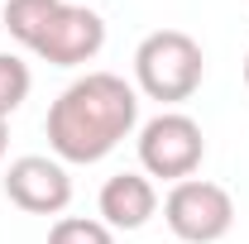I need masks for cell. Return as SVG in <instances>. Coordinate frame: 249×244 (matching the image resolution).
Instances as JSON below:
<instances>
[{"label": "cell", "mask_w": 249, "mask_h": 244, "mask_svg": "<svg viewBox=\"0 0 249 244\" xmlns=\"http://www.w3.org/2000/svg\"><path fill=\"white\" fill-rule=\"evenodd\" d=\"M139 124V91L115 72H82L48 105V149L58 163H101Z\"/></svg>", "instance_id": "1"}, {"label": "cell", "mask_w": 249, "mask_h": 244, "mask_svg": "<svg viewBox=\"0 0 249 244\" xmlns=\"http://www.w3.org/2000/svg\"><path fill=\"white\" fill-rule=\"evenodd\" d=\"M96 211L110 230H144L158 215V192L144 173H115L106 177L101 196H96Z\"/></svg>", "instance_id": "7"}, {"label": "cell", "mask_w": 249, "mask_h": 244, "mask_svg": "<svg viewBox=\"0 0 249 244\" xmlns=\"http://www.w3.org/2000/svg\"><path fill=\"white\" fill-rule=\"evenodd\" d=\"M5 196H10V206H19L29 215H62L72 201V177L58 158L24 153L5 168Z\"/></svg>", "instance_id": "6"}, {"label": "cell", "mask_w": 249, "mask_h": 244, "mask_svg": "<svg viewBox=\"0 0 249 244\" xmlns=\"http://www.w3.org/2000/svg\"><path fill=\"white\" fill-rule=\"evenodd\" d=\"M15 43L53 67H82L106 48V19L72 0H5L0 10Z\"/></svg>", "instance_id": "2"}, {"label": "cell", "mask_w": 249, "mask_h": 244, "mask_svg": "<svg viewBox=\"0 0 249 244\" xmlns=\"http://www.w3.org/2000/svg\"><path fill=\"white\" fill-rule=\"evenodd\" d=\"M201 158H206V134L192 115L158 110L154 120L139 124V168H144V177L182 182L201 168Z\"/></svg>", "instance_id": "4"}, {"label": "cell", "mask_w": 249, "mask_h": 244, "mask_svg": "<svg viewBox=\"0 0 249 244\" xmlns=\"http://www.w3.org/2000/svg\"><path fill=\"white\" fill-rule=\"evenodd\" d=\"M245 87H249V58H245Z\"/></svg>", "instance_id": "11"}, {"label": "cell", "mask_w": 249, "mask_h": 244, "mask_svg": "<svg viewBox=\"0 0 249 244\" xmlns=\"http://www.w3.org/2000/svg\"><path fill=\"white\" fill-rule=\"evenodd\" d=\"M5 144H10V124H5V115H0V158H5Z\"/></svg>", "instance_id": "10"}, {"label": "cell", "mask_w": 249, "mask_h": 244, "mask_svg": "<svg viewBox=\"0 0 249 244\" xmlns=\"http://www.w3.org/2000/svg\"><path fill=\"white\" fill-rule=\"evenodd\" d=\"M72 5H87V0H72Z\"/></svg>", "instance_id": "12"}, {"label": "cell", "mask_w": 249, "mask_h": 244, "mask_svg": "<svg viewBox=\"0 0 249 244\" xmlns=\"http://www.w3.org/2000/svg\"><path fill=\"white\" fill-rule=\"evenodd\" d=\"M29 87H34V72L19 53H0V115L10 120L24 101H29Z\"/></svg>", "instance_id": "8"}, {"label": "cell", "mask_w": 249, "mask_h": 244, "mask_svg": "<svg viewBox=\"0 0 249 244\" xmlns=\"http://www.w3.org/2000/svg\"><path fill=\"white\" fill-rule=\"evenodd\" d=\"M201 77H206V53L192 34L154 29L139 38V48H134V91H144L149 101H163V105L192 101Z\"/></svg>", "instance_id": "3"}, {"label": "cell", "mask_w": 249, "mask_h": 244, "mask_svg": "<svg viewBox=\"0 0 249 244\" xmlns=\"http://www.w3.org/2000/svg\"><path fill=\"white\" fill-rule=\"evenodd\" d=\"M163 220L182 244H216L235 225V196L220 182L206 177H182L163 196Z\"/></svg>", "instance_id": "5"}, {"label": "cell", "mask_w": 249, "mask_h": 244, "mask_svg": "<svg viewBox=\"0 0 249 244\" xmlns=\"http://www.w3.org/2000/svg\"><path fill=\"white\" fill-rule=\"evenodd\" d=\"M48 244H115V230L91 215H58L48 230Z\"/></svg>", "instance_id": "9"}]
</instances>
